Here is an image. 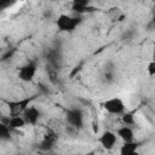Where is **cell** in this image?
<instances>
[{
	"label": "cell",
	"instance_id": "6da1fadb",
	"mask_svg": "<svg viewBox=\"0 0 155 155\" xmlns=\"http://www.w3.org/2000/svg\"><path fill=\"white\" fill-rule=\"evenodd\" d=\"M82 22L80 16H70L67 13H62L56 19V25L62 33H73Z\"/></svg>",
	"mask_w": 155,
	"mask_h": 155
},
{
	"label": "cell",
	"instance_id": "7a4b0ae2",
	"mask_svg": "<svg viewBox=\"0 0 155 155\" xmlns=\"http://www.w3.org/2000/svg\"><path fill=\"white\" fill-rule=\"evenodd\" d=\"M36 94L22 98V99H17V101H6V105L8 108V113L10 116H15V115H22L23 111L31 105V103L36 99Z\"/></svg>",
	"mask_w": 155,
	"mask_h": 155
},
{
	"label": "cell",
	"instance_id": "3957f363",
	"mask_svg": "<svg viewBox=\"0 0 155 155\" xmlns=\"http://www.w3.org/2000/svg\"><path fill=\"white\" fill-rule=\"evenodd\" d=\"M104 110L111 115H122L126 111V105L124 101L119 97H113L109 99H105L102 104Z\"/></svg>",
	"mask_w": 155,
	"mask_h": 155
},
{
	"label": "cell",
	"instance_id": "277c9868",
	"mask_svg": "<svg viewBox=\"0 0 155 155\" xmlns=\"http://www.w3.org/2000/svg\"><path fill=\"white\" fill-rule=\"evenodd\" d=\"M65 120L70 127L79 130L84 126V113L79 108H70L65 111Z\"/></svg>",
	"mask_w": 155,
	"mask_h": 155
},
{
	"label": "cell",
	"instance_id": "5b68a950",
	"mask_svg": "<svg viewBox=\"0 0 155 155\" xmlns=\"http://www.w3.org/2000/svg\"><path fill=\"white\" fill-rule=\"evenodd\" d=\"M36 70H38L36 63L34 61H29L18 69V79L24 82H30L35 78Z\"/></svg>",
	"mask_w": 155,
	"mask_h": 155
},
{
	"label": "cell",
	"instance_id": "8992f818",
	"mask_svg": "<svg viewBox=\"0 0 155 155\" xmlns=\"http://www.w3.org/2000/svg\"><path fill=\"white\" fill-rule=\"evenodd\" d=\"M97 140H98V143H99L105 150H111V149L116 145L117 137H116L115 132L109 131V130H105V131L97 138Z\"/></svg>",
	"mask_w": 155,
	"mask_h": 155
},
{
	"label": "cell",
	"instance_id": "52a82bcc",
	"mask_svg": "<svg viewBox=\"0 0 155 155\" xmlns=\"http://www.w3.org/2000/svg\"><path fill=\"white\" fill-rule=\"evenodd\" d=\"M22 116H23V119H24V121H25V125L35 126V125L39 122V119H40V116H41V111H40L38 108H35L34 105H30V107H28V108L23 111Z\"/></svg>",
	"mask_w": 155,
	"mask_h": 155
},
{
	"label": "cell",
	"instance_id": "ba28073f",
	"mask_svg": "<svg viewBox=\"0 0 155 155\" xmlns=\"http://www.w3.org/2000/svg\"><path fill=\"white\" fill-rule=\"evenodd\" d=\"M71 10L74 12H76L78 15H82V13H86V12H94V11H97V8L93 7V6H91L90 5V1H87V0H75V1H73Z\"/></svg>",
	"mask_w": 155,
	"mask_h": 155
},
{
	"label": "cell",
	"instance_id": "9c48e42d",
	"mask_svg": "<svg viewBox=\"0 0 155 155\" xmlns=\"http://www.w3.org/2000/svg\"><path fill=\"white\" fill-rule=\"evenodd\" d=\"M140 143L132 140V142H126L120 147V155H139V149Z\"/></svg>",
	"mask_w": 155,
	"mask_h": 155
},
{
	"label": "cell",
	"instance_id": "30bf717a",
	"mask_svg": "<svg viewBox=\"0 0 155 155\" xmlns=\"http://www.w3.org/2000/svg\"><path fill=\"white\" fill-rule=\"evenodd\" d=\"M116 137H119L120 139L124 140V143L126 142H132L134 140V133H133V130L130 127V126H122V127H119L115 132Z\"/></svg>",
	"mask_w": 155,
	"mask_h": 155
},
{
	"label": "cell",
	"instance_id": "8fae6325",
	"mask_svg": "<svg viewBox=\"0 0 155 155\" xmlns=\"http://www.w3.org/2000/svg\"><path fill=\"white\" fill-rule=\"evenodd\" d=\"M7 126L10 127L11 131H13V130H19V128H23V127L25 126V121H24V119H23L22 115L10 116V120H8Z\"/></svg>",
	"mask_w": 155,
	"mask_h": 155
},
{
	"label": "cell",
	"instance_id": "7c38bea8",
	"mask_svg": "<svg viewBox=\"0 0 155 155\" xmlns=\"http://www.w3.org/2000/svg\"><path fill=\"white\" fill-rule=\"evenodd\" d=\"M121 120L122 122L125 124V126H133L136 124V120H134V111H125L121 116Z\"/></svg>",
	"mask_w": 155,
	"mask_h": 155
},
{
	"label": "cell",
	"instance_id": "4fadbf2b",
	"mask_svg": "<svg viewBox=\"0 0 155 155\" xmlns=\"http://www.w3.org/2000/svg\"><path fill=\"white\" fill-rule=\"evenodd\" d=\"M11 139V130L7 125L0 122V140H10Z\"/></svg>",
	"mask_w": 155,
	"mask_h": 155
},
{
	"label": "cell",
	"instance_id": "5bb4252c",
	"mask_svg": "<svg viewBox=\"0 0 155 155\" xmlns=\"http://www.w3.org/2000/svg\"><path fill=\"white\" fill-rule=\"evenodd\" d=\"M44 139L50 140L52 143H56V140L58 139V134L52 130V128H47V132L44 134Z\"/></svg>",
	"mask_w": 155,
	"mask_h": 155
},
{
	"label": "cell",
	"instance_id": "9a60e30c",
	"mask_svg": "<svg viewBox=\"0 0 155 155\" xmlns=\"http://www.w3.org/2000/svg\"><path fill=\"white\" fill-rule=\"evenodd\" d=\"M53 145H54V143H52V142L46 140V139L42 138V140H41L40 144H39V149L42 150V151H50V150H52Z\"/></svg>",
	"mask_w": 155,
	"mask_h": 155
},
{
	"label": "cell",
	"instance_id": "2e32d148",
	"mask_svg": "<svg viewBox=\"0 0 155 155\" xmlns=\"http://www.w3.org/2000/svg\"><path fill=\"white\" fill-rule=\"evenodd\" d=\"M147 71H148V75L149 78H153L155 75V62L154 61H150L147 65Z\"/></svg>",
	"mask_w": 155,
	"mask_h": 155
},
{
	"label": "cell",
	"instance_id": "e0dca14e",
	"mask_svg": "<svg viewBox=\"0 0 155 155\" xmlns=\"http://www.w3.org/2000/svg\"><path fill=\"white\" fill-rule=\"evenodd\" d=\"M47 155H54V154H47Z\"/></svg>",
	"mask_w": 155,
	"mask_h": 155
},
{
	"label": "cell",
	"instance_id": "ac0fdd59",
	"mask_svg": "<svg viewBox=\"0 0 155 155\" xmlns=\"http://www.w3.org/2000/svg\"><path fill=\"white\" fill-rule=\"evenodd\" d=\"M15 155H21V154H15Z\"/></svg>",
	"mask_w": 155,
	"mask_h": 155
}]
</instances>
